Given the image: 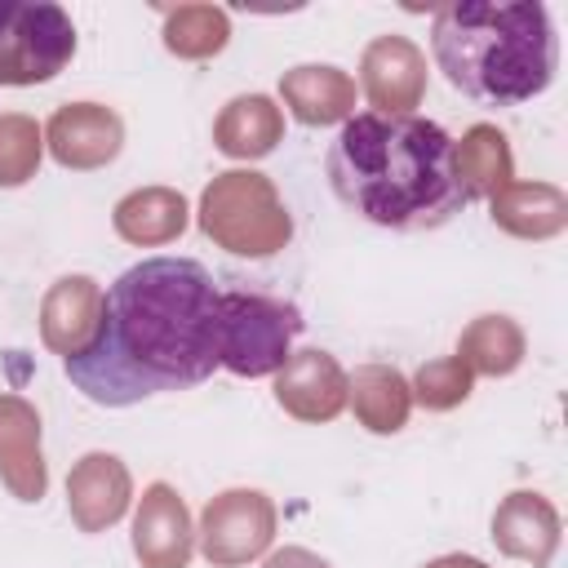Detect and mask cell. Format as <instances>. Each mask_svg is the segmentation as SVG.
Masks as SVG:
<instances>
[{
	"label": "cell",
	"instance_id": "cell-1",
	"mask_svg": "<svg viewBox=\"0 0 568 568\" xmlns=\"http://www.w3.org/2000/svg\"><path fill=\"white\" fill-rule=\"evenodd\" d=\"M217 342L222 288L195 257L160 253L106 288L89 342L75 346L62 368L84 399L129 408L213 377L222 364Z\"/></svg>",
	"mask_w": 568,
	"mask_h": 568
},
{
	"label": "cell",
	"instance_id": "cell-5",
	"mask_svg": "<svg viewBox=\"0 0 568 568\" xmlns=\"http://www.w3.org/2000/svg\"><path fill=\"white\" fill-rule=\"evenodd\" d=\"M302 315L262 293H222V342L217 359L240 377H262L284 368L288 342L297 337Z\"/></svg>",
	"mask_w": 568,
	"mask_h": 568
},
{
	"label": "cell",
	"instance_id": "cell-2",
	"mask_svg": "<svg viewBox=\"0 0 568 568\" xmlns=\"http://www.w3.org/2000/svg\"><path fill=\"white\" fill-rule=\"evenodd\" d=\"M333 195L386 231H435L470 204L457 142L426 115L359 111L328 146Z\"/></svg>",
	"mask_w": 568,
	"mask_h": 568
},
{
	"label": "cell",
	"instance_id": "cell-3",
	"mask_svg": "<svg viewBox=\"0 0 568 568\" xmlns=\"http://www.w3.org/2000/svg\"><path fill=\"white\" fill-rule=\"evenodd\" d=\"M430 53L444 80L484 106H519L555 80L559 36L546 4H448L435 13Z\"/></svg>",
	"mask_w": 568,
	"mask_h": 568
},
{
	"label": "cell",
	"instance_id": "cell-4",
	"mask_svg": "<svg viewBox=\"0 0 568 568\" xmlns=\"http://www.w3.org/2000/svg\"><path fill=\"white\" fill-rule=\"evenodd\" d=\"M75 53V22L53 0H0V84L53 80Z\"/></svg>",
	"mask_w": 568,
	"mask_h": 568
}]
</instances>
